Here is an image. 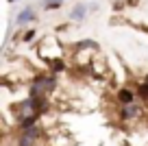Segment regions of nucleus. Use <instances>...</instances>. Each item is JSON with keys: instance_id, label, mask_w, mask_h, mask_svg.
Returning <instances> with one entry per match:
<instances>
[{"instance_id": "nucleus-1", "label": "nucleus", "mask_w": 148, "mask_h": 146, "mask_svg": "<svg viewBox=\"0 0 148 146\" xmlns=\"http://www.w3.org/2000/svg\"><path fill=\"white\" fill-rule=\"evenodd\" d=\"M11 111H13V122L15 124L24 122L26 118H33L35 114H39L37 107H35V101H33L31 96H26V98H22V101H18L13 107H11ZM44 116H46V114H44Z\"/></svg>"}, {"instance_id": "nucleus-2", "label": "nucleus", "mask_w": 148, "mask_h": 146, "mask_svg": "<svg viewBox=\"0 0 148 146\" xmlns=\"http://www.w3.org/2000/svg\"><path fill=\"white\" fill-rule=\"evenodd\" d=\"M118 120L120 122H133L144 116V105L142 103H133V105H118Z\"/></svg>"}, {"instance_id": "nucleus-3", "label": "nucleus", "mask_w": 148, "mask_h": 146, "mask_svg": "<svg viewBox=\"0 0 148 146\" xmlns=\"http://www.w3.org/2000/svg\"><path fill=\"white\" fill-rule=\"evenodd\" d=\"M37 20H39V13H37L35 5H26V7H22V9L18 11V15H15V26L22 28V31H26L28 24H37Z\"/></svg>"}, {"instance_id": "nucleus-4", "label": "nucleus", "mask_w": 148, "mask_h": 146, "mask_svg": "<svg viewBox=\"0 0 148 146\" xmlns=\"http://www.w3.org/2000/svg\"><path fill=\"white\" fill-rule=\"evenodd\" d=\"M116 103L118 105H133V103H137V92L133 90V87H118L116 90Z\"/></svg>"}, {"instance_id": "nucleus-5", "label": "nucleus", "mask_w": 148, "mask_h": 146, "mask_svg": "<svg viewBox=\"0 0 148 146\" xmlns=\"http://www.w3.org/2000/svg\"><path fill=\"white\" fill-rule=\"evenodd\" d=\"M87 15H89V5L87 2H76V5L70 9V13H68V20L70 22H85L87 20Z\"/></svg>"}, {"instance_id": "nucleus-6", "label": "nucleus", "mask_w": 148, "mask_h": 146, "mask_svg": "<svg viewBox=\"0 0 148 146\" xmlns=\"http://www.w3.org/2000/svg\"><path fill=\"white\" fill-rule=\"evenodd\" d=\"M72 48H74V52H79V50H92V52H98V50H100V46H98L96 39H81L79 44H74Z\"/></svg>"}, {"instance_id": "nucleus-7", "label": "nucleus", "mask_w": 148, "mask_h": 146, "mask_svg": "<svg viewBox=\"0 0 148 146\" xmlns=\"http://www.w3.org/2000/svg\"><path fill=\"white\" fill-rule=\"evenodd\" d=\"M65 70H68V63H65V59H55L52 63H48V72H52V74H63Z\"/></svg>"}, {"instance_id": "nucleus-8", "label": "nucleus", "mask_w": 148, "mask_h": 146, "mask_svg": "<svg viewBox=\"0 0 148 146\" xmlns=\"http://www.w3.org/2000/svg\"><path fill=\"white\" fill-rule=\"evenodd\" d=\"M39 142L37 140H33L28 133H18L15 135V146H37Z\"/></svg>"}, {"instance_id": "nucleus-9", "label": "nucleus", "mask_w": 148, "mask_h": 146, "mask_svg": "<svg viewBox=\"0 0 148 146\" xmlns=\"http://www.w3.org/2000/svg\"><path fill=\"white\" fill-rule=\"evenodd\" d=\"M63 7V0H42V11H59Z\"/></svg>"}, {"instance_id": "nucleus-10", "label": "nucleus", "mask_w": 148, "mask_h": 146, "mask_svg": "<svg viewBox=\"0 0 148 146\" xmlns=\"http://www.w3.org/2000/svg\"><path fill=\"white\" fill-rule=\"evenodd\" d=\"M37 37V26H31V28H26V31L22 33V44H31L33 39Z\"/></svg>"}, {"instance_id": "nucleus-11", "label": "nucleus", "mask_w": 148, "mask_h": 146, "mask_svg": "<svg viewBox=\"0 0 148 146\" xmlns=\"http://www.w3.org/2000/svg\"><path fill=\"white\" fill-rule=\"evenodd\" d=\"M124 9H126L124 0H116V2H113V11H116V13H120V11H124Z\"/></svg>"}, {"instance_id": "nucleus-12", "label": "nucleus", "mask_w": 148, "mask_h": 146, "mask_svg": "<svg viewBox=\"0 0 148 146\" xmlns=\"http://www.w3.org/2000/svg\"><path fill=\"white\" fill-rule=\"evenodd\" d=\"M131 24H133V26L137 28V31H144V33L148 35V26H146V24H135V22H131Z\"/></svg>"}, {"instance_id": "nucleus-13", "label": "nucleus", "mask_w": 148, "mask_h": 146, "mask_svg": "<svg viewBox=\"0 0 148 146\" xmlns=\"http://www.w3.org/2000/svg\"><path fill=\"white\" fill-rule=\"evenodd\" d=\"M98 9H100V5H98V2H89V13H96Z\"/></svg>"}, {"instance_id": "nucleus-14", "label": "nucleus", "mask_w": 148, "mask_h": 146, "mask_svg": "<svg viewBox=\"0 0 148 146\" xmlns=\"http://www.w3.org/2000/svg\"><path fill=\"white\" fill-rule=\"evenodd\" d=\"M126 2V7H137L139 5V0H124Z\"/></svg>"}, {"instance_id": "nucleus-15", "label": "nucleus", "mask_w": 148, "mask_h": 146, "mask_svg": "<svg viewBox=\"0 0 148 146\" xmlns=\"http://www.w3.org/2000/svg\"><path fill=\"white\" fill-rule=\"evenodd\" d=\"M122 146H133V144H131L129 140H124V142H122Z\"/></svg>"}, {"instance_id": "nucleus-16", "label": "nucleus", "mask_w": 148, "mask_h": 146, "mask_svg": "<svg viewBox=\"0 0 148 146\" xmlns=\"http://www.w3.org/2000/svg\"><path fill=\"white\" fill-rule=\"evenodd\" d=\"M37 146H48V142H39V144H37Z\"/></svg>"}, {"instance_id": "nucleus-17", "label": "nucleus", "mask_w": 148, "mask_h": 146, "mask_svg": "<svg viewBox=\"0 0 148 146\" xmlns=\"http://www.w3.org/2000/svg\"><path fill=\"white\" fill-rule=\"evenodd\" d=\"M7 2H9V5H15V2H18V0H7Z\"/></svg>"}, {"instance_id": "nucleus-18", "label": "nucleus", "mask_w": 148, "mask_h": 146, "mask_svg": "<svg viewBox=\"0 0 148 146\" xmlns=\"http://www.w3.org/2000/svg\"><path fill=\"white\" fill-rule=\"evenodd\" d=\"M63 2H65V0H63Z\"/></svg>"}]
</instances>
